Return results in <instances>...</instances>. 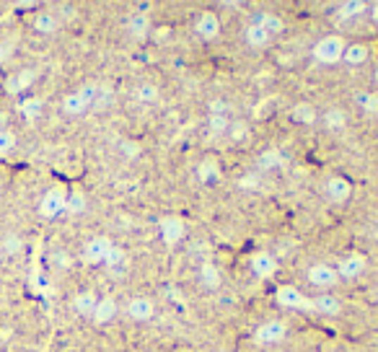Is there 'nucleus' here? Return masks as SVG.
<instances>
[{
	"mask_svg": "<svg viewBox=\"0 0 378 352\" xmlns=\"http://www.w3.org/2000/svg\"><path fill=\"white\" fill-rule=\"evenodd\" d=\"M355 104L360 106V112L365 117H376L378 114V94H370V91H363L355 96Z\"/></svg>",
	"mask_w": 378,
	"mask_h": 352,
	"instance_id": "b1692460",
	"label": "nucleus"
},
{
	"mask_svg": "<svg viewBox=\"0 0 378 352\" xmlns=\"http://www.w3.org/2000/svg\"><path fill=\"white\" fill-rule=\"evenodd\" d=\"M184 220H179V218H163L161 220V236L166 244H179L184 239Z\"/></svg>",
	"mask_w": 378,
	"mask_h": 352,
	"instance_id": "ddd939ff",
	"label": "nucleus"
},
{
	"mask_svg": "<svg viewBox=\"0 0 378 352\" xmlns=\"http://www.w3.org/2000/svg\"><path fill=\"white\" fill-rule=\"evenodd\" d=\"M275 270H277V262H275V256L270 251H257L251 256V272L257 277H272Z\"/></svg>",
	"mask_w": 378,
	"mask_h": 352,
	"instance_id": "f8f14e48",
	"label": "nucleus"
},
{
	"mask_svg": "<svg viewBox=\"0 0 378 352\" xmlns=\"http://www.w3.org/2000/svg\"><path fill=\"white\" fill-rule=\"evenodd\" d=\"M200 282L208 290L220 288V270L215 267V262H202L200 264Z\"/></svg>",
	"mask_w": 378,
	"mask_h": 352,
	"instance_id": "6ab92c4d",
	"label": "nucleus"
},
{
	"mask_svg": "<svg viewBox=\"0 0 378 352\" xmlns=\"http://www.w3.org/2000/svg\"><path fill=\"white\" fill-rule=\"evenodd\" d=\"M109 249H112L109 239H104V236H94V239H89L86 241V246H83V259H86L89 264H104Z\"/></svg>",
	"mask_w": 378,
	"mask_h": 352,
	"instance_id": "6e6552de",
	"label": "nucleus"
},
{
	"mask_svg": "<svg viewBox=\"0 0 378 352\" xmlns=\"http://www.w3.org/2000/svg\"><path fill=\"white\" fill-rule=\"evenodd\" d=\"M285 334H288V327L282 324V321H265V324H259L257 332H254V342L257 344H265V347H270V344H280L282 339H285Z\"/></svg>",
	"mask_w": 378,
	"mask_h": 352,
	"instance_id": "20e7f679",
	"label": "nucleus"
},
{
	"mask_svg": "<svg viewBox=\"0 0 378 352\" xmlns=\"http://www.w3.org/2000/svg\"><path fill=\"white\" fill-rule=\"evenodd\" d=\"M99 303V296L96 293H91V290H83V293H78V296L73 298V308H75V313H81V316H89L94 313V308H96Z\"/></svg>",
	"mask_w": 378,
	"mask_h": 352,
	"instance_id": "f3484780",
	"label": "nucleus"
},
{
	"mask_svg": "<svg viewBox=\"0 0 378 352\" xmlns=\"http://www.w3.org/2000/svg\"><path fill=\"white\" fill-rule=\"evenodd\" d=\"M316 117H319L316 109L311 104H306V101H303V104H298L296 109H293V120L301 122V125H314Z\"/></svg>",
	"mask_w": 378,
	"mask_h": 352,
	"instance_id": "bb28decb",
	"label": "nucleus"
},
{
	"mask_svg": "<svg viewBox=\"0 0 378 352\" xmlns=\"http://www.w3.org/2000/svg\"><path fill=\"white\" fill-rule=\"evenodd\" d=\"M127 316L132 321H151L156 316V303L151 301V298H145V296H137V298H130V303H127Z\"/></svg>",
	"mask_w": 378,
	"mask_h": 352,
	"instance_id": "1a4fd4ad",
	"label": "nucleus"
},
{
	"mask_svg": "<svg viewBox=\"0 0 378 352\" xmlns=\"http://www.w3.org/2000/svg\"><path fill=\"white\" fill-rule=\"evenodd\" d=\"M32 29L42 37H52L60 29V18L52 13V11H37L32 18Z\"/></svg>",
	"mask_w": 378,
	"mask_h": 352,
	"instance_id": "9b49d317",
	"label": "nucleus"
},
{
	"mask_svg": "<svg viewBox=\"0 0 378 352\" xmlns=\"http://www.w3.org/2000/svg\"><path fill=\"white\" fill-rule=\"evenodd\" d=\"M194 32L200 34L205 42L218 39V37H220V18H218V13L202 11L200 16H197V21H194Z\"/></svg>",
	"mask_w": 378,
	"mask_h": 352,
	"instance_id": "423d86ee",
	"label": "nucleus"
},
{
	"mask_svg": "<svg viewBox=\"0 0 378 352\" xmlns=\"http://www.w3.org/2000/svg\"><path fill=\"white\" fill-rule=\"evenodd\" d=\"M365 11H368V6H365L363 0H350V3H342V6H339L337 18L339 21H350V18L360 16V13H365Z\"/></svg>",
	"mask_w": 378,
	"mask_h": 352,
	"instance_id": "a878e982",
	"label": "nucleus"
},
{
	"mask_svg": "<svg viewBox=\"0 0 378 352\" xmlns=\"http://www.w3.org/2000/svg\"><path fill=\"white\" fill-rule=\"evenodd\" d=\"M376 83H378V70H376Z\"/></svg>",
	"mask_w": 378,
	"mask_h": 352,
	"instance_id": "58836bf2",
	"label": "nucleus"
},
{
	"mask_svg": "<svg viewBox=\"0 0 378 352\" xmlns=\"http://www.w3.org/2000/svg\"><path fill=\"white\" fill-rule=\"evenodd\" d=\"M197 179L205 182V184H208V182H218V179H220V166H218V161L215 158L202 161L200 166H197Z\"/></svg>",
	"mask_w": 378,
	"mask_h": 352,
	"instance_id": "4be33fe9",
	"label": "nucleus"
},
{
	"mask_svg": "<svg viewBox=\"0 0 378 352\" xmlns=\"http://www.w3.org/2000/svg\"><path fill=\"white\" fill-rule=\"evenodd\" d=\"M275 298H277V303H280L282 308H308V306H311V301H308L298 288H293V285H282V288H277Z\"/></svg>",
	"mask_w": 378,
	"mask_h": 352,
	"instance_id": "9d476101",
	"label": "nucleus"
},
{
	"mask_svg": "<svg viewBox=\"0 0 378 352\" xmlns=\"http://www.w3.org/2000/svg\"><path fill=\"white\" fill-rule=\"evenodd\" d=\"M324 194H327L332 202H347L350 200V194H353V184H350L347 176H339V174L329 176L327 184H324Z\"/></svg>",
	"mask_w": 378,
	"mask_h": 352,
	"instance_id": "0eeeda50",
	"label": "nucleus"
},
{
	"mask_svg": "<svg viewBox=\"0 0 378 352\" xmlns=\"http://www.w3.org/2000/svg\"><path fill=\"white\" fill-rule=\"evenodd\" d=\"M246 42H249V47H254V49H262V47H267L270 42H272V37L262 29V26L254 21V24L246 29Z\"/></svg>",
	"mask_w": 378,
	"mask_h": 352,
	"instance_id": "412c9836",
	"label": "nucleus"
},
{
	"mask_svg": "<svg viewBox=\"0 0 378 352\" xmlns=\"http://www.w3.org/2000/svg\"><path fill=\"white\" fill-rule=\"evenodd\" d=\"M228 135H231V140H234V143H241L244 137L249 135V130H246V125H244V122H231Z\"/></svg>",
	"mask_w": 378,
	"mask_h": 352,
	"instance_id": "2f4dec72",
	"label": "nucleus"
},
{
	"mask_svg": "<svg viewBox=\"0 0 378 352\" xmlns=\"http://www.w3.org/2000/svg\"><path fill=\"white\" fill-rule=\"evenodd\" d=\"M257 24L262 26V29H265L267 34H270V37H277V34H282L285 32V21H282L280 16H277V13H272V11H265V13H259L257 16Z\"/></svg>",
	"mask_w": 378,
	"mask_h": 352,
	"instance_id": "dca6fc26",
	"label": "nucleus"
},
{
	"mask_svg": "<svg viewBox=\"0 0 378 352\" xmlns=\"http://www.w3.org/2000/svg\"><path fill=\"white\" fill-rule=\"evenodd\" d=\"M125 151H127L130 156H135V153H137V145H130V143H127V145H125Z\"/></svg>",
	"mask_w": 378,
	"mask_h": 352,
	"instance_id": "4c0bfd02",
	"label": "nucleus"
},
{
	"mask_svg": "<svg viewBox=\"0 0 378 352\" xmlns=\"http://www.w3.org/2000/svg\"><path fill=\"white\" fill-rule=\"evenodd\" d=\"M324 127L332 130V132H339V130H345L347 125V114L342 112V109H327L322 117Z\"/></svg>",
	"mask_w": 378,
	"mask_h": 352,
	"instance_id": "5701e85b",
	"label": "nucleus"
},
{
	"mask_svg": "<svg viewBox=\"0 0 378 352\" xmlns=\"http://www.w3.org/2000/svg\"><path fill=\"white\" fill-rule=\"evenodd\" d=\"M94 94H96L94 86H83V88H78V91H70V94L63 99V114L65 117H81V114H86V109H89L91 101H94Z\"/></svg>",
	"mask_w": 378,
	"mask_h": 352,
	"instance_id": "f03ea898",
	"label": "nucleus"
},
{
	"mask_svg": "<svg viewBox=\"0 0 378 352\" xmlns=\"http://www.w3.org/2000/svg\"><path fill=\"white\" fill-rule=\"evenodd\" d=\"M342 63L353 65V68H358V65H363V63H368V47H365V44H360V42L347 44L345 55H342Z\"/></svg>",
	"mask_w": 378,
	"mask_h": 352,
	"instance_id": "aec40b11",
	"label": "nucleus"
},
{
	"mask_svg": "<svg viewBox=\"0 0 378 352\" xmlns=\"http://www.w3.org/2000/svg\"><path fill=\"white\" fill-rule=\"evenodd\" d=\"M21 246H24V241H21V236H16V233L6 236V241H3V251H8V254H16Z\"/></svg>",
	"mask_w": 378,
	"mask_h": 352,
	"instance_id": "473e14b6",
	"label": "nucleus"
},
{
	"mask_svg": "<svg viewBox=\"0 0 378 352\" xmlns=\"http://www.w3.org/2000/svg\"><path fill=\"white\" fill-rule=\"evenodd\" d=\"M311 306H314L319 313H327V316H334V313L342 311V303H339V298L332 296V293H319V296L311 301Z\"/></svg>",
	"mask_w": 378,
	"mask_h": 352,
	"instance_id": "2eb2a0df",
	"label": "nucleus"
},
{
	"mask_svg": "<svg viewBox=\"0 0 378 352\" xmlns=\"http://www.w3.org/2000/svg\"><path fill=\"white\" fill-rule=\"evenodd\" d=\"M228 127H231V120H228L225 114H210V132H213L215 137L225 135Z\"/></svg>",
	"mask_w": 378,
	"mask_h": 352,
	"instance_id": "cd10ccee",
	"label": "nucleus"
},
{
	"mask_svg": "<svg viewBox=\"0 0 378 352\" xmlns=\"http://www.w3.org/2000/svg\"><path fill=\"white\" fill-rule=\"evenodd\" d=\"M127 29L132 37H145V34L151 32V18H148V13H132L127 21Z\"/></svg>",
	"mask_w": 378,
	"mask_h": 352,
	"instance_id": "393cba45",
	"label": "nucleus"
},
{
	"mask_svg": "<svg viewBox=\"0 0 378 352\" xmlns=\"http://www.w3.org/2000/svg\"><path fill=\"white\" fill-rule=\"evenodd\" d=\"M345 39H342V34H327L322 39L316 42L314 49H311V55H314L316 63L322 65H337L345 55Z\"/></svg>",
	"mask_w": 378,
	"mask_h": 352,
	"instance_id": "f257e3e1",
	"label": "nucleus"
},
{
	"mask_svg": "<svg viewBox=\"0 0 378 352\" xmlns=\"http://www.w3.org/2000/svg\"><path fill=\"white\" fill-rule=\"evenodd\" d=\"M137 99H140V101H145V104H151V101H156V99H158V88L151 86V83H143V86L137 88Z\"/></svg>",
	"mask_w": 378,
	"mask_h": 352,
	"instance_id": "7c9ffc66",
	"label": "nucleus"
},
{
	"mask_svg": "<svg viewBox=\"0 0 378 352\" xmlns=\"http://www.w3.org/2000/svg\"><path fill=\"white\" fill-rule=\"evenodd\" d=\"M65 210H68V213H83V210H86V197H83V194H70V197L65 200Z\"/></svg>",
	"mask_w": 378,
	"mask_h": 352,
	"instance_id": "c756f323",
	"label": "nucleus"
},
{
	"mask_svg": "<svg viewBox=\"0 0 378 352\" xmlns=\"http://www.w3.org/2000/svg\"><path fill=\"white\" fill-rule=\"evenodd\" d=\"M122 262H125V251H122V249H117V246L109 249V254H106L104 264H109V267H117V264H122Z\"/></svg>",
	"mask_w": 378,
	"mask_h": 352,
	"instance_id": "f704fd0d",
	"label": "nucleus"
},
{
	"mask_svg": "<svg viewBox=\"0 0 378 352\" xmlns=\"http://www.w3.org/2000/svg\"><path fill=\"white\" fill-rule=\"evenodd\" d=\"M368 11H370V18H373V21H376V24H378V3L368 6Z\"/></svg>",
	"mask_w": 378,
	"mask_h": 352,
	"instance_id": "e433bc0d",
	"label": "nucleus"
},
{
	"mask_svg": "<svg viewBox=\"0 0 378 352\" xmlns=\"http://www.w3.org/2000/svg\"><path fill=\"white\" fill-rule=\"evenodd\" d=\"M0 55H3V47H0Z\"/></svg>",
	"mask_w": 378,
	"mask_h": 352,
	"instance_id": "ea45409f",
	"label": "nucleus"
},
{
	"mask_svg": "<svg viewBox=\"0 0 378 352\" xmlns=\"http://www.w3.org/2000/svg\"><path fill=\"white\" fill-rule=\"evenodd\" d=\"M277 166H282V153L280 151H265L262 156H259V168L270 171V168H277Z\"/></svg>",
	"mask_w": 378,
	"mask_h": 352,
	"instance_id": "c85d7f7f",
	"label": "nucleus"
},
{
	"mask_svg": "<svg viewBox=\"0 0 378 352\" xmlns=\"http://www.w3.org/2000/svg\"><path fill=\"white\" fill-rule=\"evenodd\" d=\"M13 145H16V137L11 135V132H6V130H0V156L13 151Z\"/></svg>",
	"mask_w": 378,
	"mask_h": 352,
	"instance_id": "72a5a7b5",
	"label": "nucleus"
},
{
	"mask_svg": "<svg viewBox=\"0 0 378 352\" xmlns=\"http://www.w3.org/2000/svg\"><path fill=\"white\" fill-rule=\"evenodd\" d=\"M117 316V301L114 298H99L96 308H94V313H91V319H94V324H109V321Z\"/></svg>",
	"mask_w": 378,
	"mask_h": 352,
	"instance_id": "4468645a",
	"label": "nucleus"
},
{
	"mask_svg": "<svg viewBox=\"0 0 378 352\" xmlns=\"http://www.w3.org/2000/svg\"><path fill=\"white\" fill-rule=\"evenodd\" d=\"M365 267H368L365 256L350 254V256H345V259H339V264L334 267V270H337L339 280H355V277H360V275L365 272Z\"/></svg>",
	"mask_w": 378,
	"mask_h": 352,
	"instance_id": "39448f33",
	"label": "nucleus"
},
{
	"mask_svg": "<svg viewBox=\"0 0 378 352\" xmlns=\"http://www.w3.org/2000/svg\"><path fill=\"white\" fill-rule=\"evenodd\" d=\"M308 282H311V285H314L319 293H329V290L339 282L337 270H334L332 264H327V262H316L314 267L308 270Z\"/></svg>",
	"mask_w": 378,
	"mask_h": 352,
	"instance_id": "7ed1b4c3",
	"label": "nucleus"
},
{
	"mask_svg": "<svg viewBox=\"0 0 378 352\" xmlns=\"http://www.w3.org/2000/svg\"><path fill=\"white\" fill-rule=\"evenodd\" d=\"M65 200H68V197H63L60 192H49L47 197L42 200V205H39L42 215H47V218L60 215V213L65 210Z\"/></svg>",
	"mask_w": 378,
	"mask_h": 352,
	"instance_id": "a211bd4d",
	"label": "nucleus"
},
{
	"mask_svg": "<svg viewBox=\"0 0 378 352\" xmlns=\"http://www.w3.org/2000/svg\"><path fill=\"white\" fill-rule=\"evenodd\" d=\"M52 262L57 264V267H68V254H52Z\"/></svg>",
	"mask_w": 378,
	"mask_h": 352,
	"instance_id": "c9c22d12",
	"label": "nucleus"
}]
</instances>
